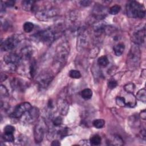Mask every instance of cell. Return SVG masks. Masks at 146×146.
I'll use <instances>...</instances> for the list:
<instances>
[{
  "label": "cell",
  "mask_w": 146,
  "mask_h": 146,
  "mask_svg": "<svg viewBox=\"0 0 146 146\" xmlns=\"http://www.w3.org/2000/svg\"><path fill=\"white\" fill-rule=\"evenodd\" d=\"M0 92H1V95L2 96H7L9 95V93L7 91V90L5 87V86L1 85V88H0Z\"/></svg>",
  "instance_id": "cell-34"
},
{
  "label": "cell",
  "mask_w": 146,
  "mask_h": 146,
  "mask_svg": "<svg viewBox=\"0 0 146 146\" xmlns=\"http://www.w3.org/2000/svg\"><path fill=\"white\" fill-rule=\"evenodd\" d=\"M102 141V139L100 136L98 135H95L92 136L90 139V143L92 145H98L100 144Z\"/></svg>",
  "instance_id": "cell-21"
},
{
  "label": "cell",
  "mask_w": 146,
  "mask_h": 146,
  "mask_svg": "<svg viewBox=\"0 0 146 146\" xmlns=\"http://www.w3.org/2000/svg\"><path fill=\"white\" fill-rule=\"evenodd\" d=\"M136 98L143 102V103H145L146 102V91L144 88H143V89H141L140 90L137 94H136Z\"/></svg>",
  "instance_id": "cell-19"
},
{
  "label": "cell",
  "mask_w": 146,
  "mask_h": 146,
  "mask_svg": "<svg viewBox=\"0 0 146 146\" xmlns=\"http://www.w3.org/2000/svg\"><path fill=\"white\" fill-rule=\"evenodd\" d=\"M125 91L128 92V94H132L135 90V86L132 83H129L124 86V87Z\"/></svg>",
  "instance_id": "cell-26"
},
{
  "label": "cell",
  "mask_w": 146,
  "mask_h": 146,
  "mask_svg": "<svg viewBox=\"0 0 146 146\" xmlns=\"http://www.w3.org/2000/svg\"><path fill=\"white\" fill-rule=\"evenodd\" d=\"M12 87L18 91H23L27 87L26 83L21 79L18 78H14L13 79L11 83Z\"/></svg>",
  "instance_id": "cell-15"
},
{
  "label": "cell",
  "mask_w": 146,
  "mask_h": 146,
  "mask_svg": "<svg viewBox=\"0 0 146 146\" xmlns=\"http://www.w3.org/2000/svg\"><path fill=\"white\" fill-rule=\"evenodd\" d=\"M69 76L73 79H79L81 77V74L78 70H72L69 72Z\"/></svg>",
  "instance_id": "cell-28"
},
{
  "label": "cell",
  "mask_w": 146,
  "mask_h": 146,
  "mask_svg": "<svg viewBox=\"0 0 146 146\" xmlns=\"http://www.w3.org/2000/svg\"><path fill=\"white\" fill-rule=\"evenodd\" d=\"M35 2L33 1H23L22 2V5L24 10L30 11L34 8Z\"/></svg>",
  "instance_id": "cell-18"
},
{
  "label": "cell",
  "mask_w": 146,
  "mask_h": 146,
  "mask_svg": "<svg viewBox=\"0 0 146 146\" xmlns=\"http://www.w3.org/2000/svg\"><path fill=\"white\" fill-rule=\"evenodd\" d=\"M108 87L110 89L115 88L117 86V82L114 79H111L108 82Z\"/></svg>",
  "instance_id": "cell-33"
},
{
  "label": "cell",
  "mask_w": 146,
  "mask_h": 146,
  "mask_svg": "<svg viewBox=\"0 0 146 146\" xmlns=\"http://www.w3.org/2000/svg\"><path fill=\"white\" fill-rule=\"evenodd\" d=\"M3 139L7 142H14V136L13 133H3Z\"/></svg>",
  "instance_id": "cell-30"
},
{
  "label": "cell",
  "mask_w": 146,
  "mask_h": 146,
  "mask_svg": "<svg viewBox=\"0 0 146 146\" xmlns=\"http://www.w3.org/2000/svg\"><path fill=\"white\" fill-rule=\"evenodd\" d=\"M140 117L143 119V120H145V118H146V112H145V110H143L141 112H140Z\"/></svg>",
  "instance_id": "cell-37"
},
{
  "label": "cell",
  "mask_w": 146,
  "mask_h": 146,
  "mask_svg": "<svg viewBox=\"0 0 146 146\" xmlns=\"http://www.w3.org/2000/svg\"><path fill=\"white\" fill-rule=\"evenodd\" d=\"M35 37L43 43L50 44L55 39L56 33L52 29H48L37 33Z\"/></svg>",
  "instance_id": "cell-3"
},
{
  "label": "cell",
  "mask_w": 146,
  "mask_h": 146,
  "mask_svg": "<svg viewBox=\"0 0 146 146\" xmlns=\"http://www.w3.org/2000/svg\"><path fill=\"white\" fill-rule=\"evenodd\" d=\"M140 59V52L137 44L131 47L127 58L128 64L131 67H136L139 63Z\"/></svg>",
  "instance_id": "cell-4"
},
{
  "label": "cell",
  "mask_w": 146,
  "mask_h": 146,
  "mask_svg": "<svg viewBox=\"0 0 146 146\" xmlns=\"http://www.w3.org/2000/svg\"><path fill=\"white\" fill-rule=\"evenodd\" d=\"M31 104L28 102H24L18 104L10 114V116L13 118L18 119L21 117L31 108Z\"/></svg>",
  "instance_id": "cell-6"
},
{
  "label": "cell",
  "mask_w": 146,
  "mask_h": 146,
  "mask_svg": "<svg viewBox=\"0 0 146 146\" xmlns=\"http://www.w3.org/2000/svg\"><path fill=\"white\" fill-rule=\"evenodd\" d=\"M21 55L20 56L22 58V59L24 58L25 59H29L32 56L33 49L31 47H29V46L25 47L23 48V49L21 50Z\"/></svg>",
  "instance_id": "cell-16"
},
{
  "label": "cell",
  "mask_w": 146,
  "mask_h": 146,
  "mask_svg": "<svg viewBox=\"0 0 146 146\" xmlns=\"http://www.w3.org/2000/svg\"><path fill=\"white\" fill-rule=\"evenodd\" d=\"M69 54V46L66 42L62 43L58 47L54 58L55 66H58V68L63 66L66 62Z\"/></svg>",
  "instance_id": "cell-2"
},
{
  "label": "cell",
  "mask_w": 146,
  "mask_h": 146,
  "mask_svg": "<svg viewBox=\"0 0 146 146\" xmlns=\"http://www.w3.org/2000/svg\"><path fill=\"white\" fill-rule=\"evenodd\" d=\"M14 131H15V128L11 125H6L4 128L5 133H14Z\"/></svg>",
  "instance_id": "cell-32"
},
{
  "label": "cell",
  "mask_w": 146,
  "mask_h": 146,
  "mask_svg": "<svg viewBox=\"0 0 146 146\" xmlns=\"http://www.w3.org/2000/svg\"><path fill=\"white\" fill-rule=\"evenodd\" d=\"M145 27H144L143 29H141L140 30H138L137 32H136L133 36V40L135 44H140L143 43L144 42L145 40Z\"/></svg>",
  "instance_id": "cell-14"
},
{
  "label": "cell",
  "mask_w": 146,
  "mask_h": 146,
  "mask_svg": "<svg viewBox=\"0 0 146 146\" xmlns=\"http://www.w3.org/2000/svg\"><path fill=\"white\" fill-rule=\"evenodd\" d=\"M127 15L131 18H143L145 15V9L143 4L135 1L129 2L126 6Z\"/></svg>",
  "instance_id": "cell-1"
},
{
  "label": "cell",
  "mask_w": 146,
  "mask_h": 146,
  "mask_svg": "<svg viewBox=\"0 0 146 146\" xmlns=\"http://www.w3.org/2000/svg\"><path fill=\"white\" fill-rule=\"evenodd\" d=\"M108 142L110 144L114 145H122L123 144V140L120 137L118 136H114L113 139L112 140H110Z\"/></svg>",
  "instance_id": "cell-23"
},
{
  "label": "cell",
  "mask_w": 146,
  "mask_h": 146,
  "mask_svg": "<svg viewBox=\"0 0 146 146\" xmlns=\"http://www.w3.org/2000/svg\"><path fill=\"white\" fill-rule=\"evenodd\" d=\"M53 79V75L48 72L40 74L37 78V82L39 87L42 88H46L51 83Z\"/></svg>",
  "instance_id": "cell-8"
},
{
  "label": "cell",
  "mask_w": 146,
  "mask_h": 146,
  "mask_svg": "<svg viewBox=\"0 0 146 146\" xmlns=\"http://www.w3.org/2000/svg\"><path fill=\"white\" fill-rule=\"evenodd\" d=\"M60 145V144L59 141H58V140H54L51 143V145H53V146H58Z\"/></svg>",
  "instance_id": "cell-38"
},
{
  "label": "cell",
  "mask_w": 146,
  "mask_h": 146,
  "mask_svg": "<svg viewBox=\"0 0 146 146\" xmlns=\"http://www.w3.org/2000/svg\"><path fill=\"white\" fill-rule=\"evenodd\" d=\"M19 42L18 36L13 35L9 37L1 43V50L2 51H10L15 48Z\"/></svg>",
  "instance_id": "cell-7"
},
{
  "label": "cell",
  "mask_w": 146,
  "mask_h": 146,
  "mask_svg": "<svg viewBox=\"0 0 146 146\" xmlns=\"http://www.w3.org/2000/svg\"><path fill=\"white\" fill-rule=\"evenodd\" d=\"M116 103L117 106L120 107H125L126 106V101L124 97L117 96L116 98Z\"/></svg>",
  "instance_id": "cell-29"
},
{
  "label": "cell",
  "mask_w": 146,
  "mask_h": 146,
  "mask_svg": "<svg viewBox=\"0 0 146 146\" xmlns=\"http://www.w3.org/2000/svg\"><path fill=\"white\" fill-rule=\"evenodd\" d=\"M124 49H125V46H124V44L123 43H118L115 46H114L113 48L115 54L117 56H119L123 54V53L124 52Z\"/></svg>",
  "instance_id": "cell-17"
},
{
  "label": "cell",
  "mask_w": 146,
  "mask_h": 146,
  "mask_svg": "<svg viewBox=\"0 0 146 146\" xmlns=\"http://www.w3.org/2000/svg\"><path fill=\"white\" fill-rule=\"evenodd\" d=\"M4 62L8 65L15 67L19 64L22 60V58L18 54L15 53H10L4 56Z\"/></svg>",
  "instance_id": "cell-9"
},
{
  "label": "cell",
  "mask_w": 146,
  "mask_h": 146,
  "mask_svg": "<svg viewBox=\"0 0 146 146\" xmlns=\"http://www.w3.org/2000/svg\"><path fill=\"white\" fill-rule=\"evenodd\" d=\"M58 12L54 7H46L36 11V17L41 21H47L56 16Z\"/></svg>",
  "instance_id": "cell-5"
},
{
  "label": "cell",
  "mask_w": 146,
  "mask_h": 146,
  "mask_svg": "<svg viewBox=\"0 0 146 146\" xmlns=\"http://www.w3.org/2000/svg\"><path fill=\"white\" fill-rule=\"evenodd\" d=\"M63 122L62 118L60 116H57L55 118H54L52 120L53 125L55 127H59L60 126Z\"/></svg>",
  "instance_id": "cell-31"
},
{
  "label": "cell",
  "mask_w": 146,
  "mask_h": 146,
  "mask_svg": "<svg viewBox=\"0 0 146 146\" xmlns=\"http://www.w3.org/2000/svg\"><path fill=\"white\" fill-rule=\"evenodd\" d=\"M81 96L84 99H90L92 96V91L90 88H85L82 91Z\"/></svg>",
  "instance_id": "cell-20"
},
{
  "label": "cell",
  "mask_w": 146,
  "mask_h": 146,
  "mask_svg": "<svg viewBox=\"0 0 146 146\" xmlns=\"http://www.w3.org/2000/svg\"><path fill=\"white\" fill-rule=\"evenodd\" d=\"M98 63L100 66L106 67L109 63V60L108 58L106 56L104 55L99 58V59H98Z\"/></svg>",
  "instance_id": "cell-22"
},
{
  "label": "cell",
  "mask_w": 146,
  "mask_h": 146,
  "mask_svg": "<svg viewBox=\"0 0 146 146\" xmlns=\"http://www.w3.org/2000/svg\"><path fill=\"white\" fill-rule=\"evenodd\" d=\"M121 7L119 5H115L112 6L109 10V13L112 14V15H116L117 14H118L119 13V11H120Z\"/></svg>",
  "instance_id": "cell-27"
},
{
  "label": "cell",
  "mask_w": 146,
  "mask_h": 146,
  "mask_svg": "<svg viewBox=\"0 0 146 146\" xmlns=\"http://www.w3.org/2000/svg\"><path fill=\"white\" fill-rule=\"evenodd\" d=\"M26 120L28 123H33L35 121L39 116V110L36 107H31L27 112Z\"/></svg>",
  "instance_id": "cell-12"
},
{
  "label": "cell",
  "mask_w": 146,
  "mask_h": 146,
  "mask_svg": "<svg viewBox=\"0 0 146 146\" xmlns=\"http://www.w3.org/2000/svg\"><path fill=\"white\" fill-rule=\"evenodd\" d=\"M57 108L59 113L63 115L67 114L69 110V104L68 102L63 98H59L57 100Z\"/></svg>",
  "instance_id": "cell-11"
},
{
  "label": "cell",
  "mask_w": 146,
  "mask_h": 146,
  "mask_svg": "<svg viewBox=\"0 0 146 146\" xmlns=\"http://www.w3.org/2000/svg\"><path fill=\"white\" fill-rule=\"evenodd\" d=\"M88 43V37L87 34H86L84 31L81 32L77 39V47L79 50H82L86 48Z\"/></svg>",
  "instance_id": "cell-13"
},
{
  "label": "cell",
  "mask_w": 146,
  "mask_h": 146,
  "mask_svg": "<svg viewBox=\"0 0 146 146\" xmlns=\"http://www.w3.org/2000/svg\"><path fill=\"white\" fill-rule=\"evenodd\" d=\"M34 24L30 22H26L23 25V30L26 33H30L34 29Z\"/></svg>",
  "instance_id": "cell-25"
},
{
  "label": "cell",
  "mask_w": 146,
  "mask_h": 146,
  "mask_svg": "<svg viewBox=\"0 0 146 146\" xmlns=\"http://www.w3.org/2000/svg\"><path fill=\"white\" fill-rule=\"evenodd\" d=\"M15 2L13 1H8L5 2V5L7 6H13L14 5Z\"/></svg>",
  "instance_id": "cell-36"
},
{
  "label": "cell",
  "mask_w": 146,
  "mask_h": 146,
  "mask_svg": "<svg viewBox=\"0 0 146 146\" xmlns=\"http://www.w3.org/2000/svg\"><path fill=\"white\" fill-rule=\"evenodd\" d=\"M44 133V129L42 124L38 123L34 127V137L36 143H39L42 141Z\"/></svg>",
  "instance_id": "cell-10"
},
{
  "label": "cell",
  "mask_w": 146,
  "mask_h": 146,
  "mask_svg": "<svg viewBox=\"0 0 146 146\" xmlns=\"http://www.w3.org/2000/svg\"><path fill=\"white\" fill-rule=\"evenodd\" d=\"M92 3V1H81L80 2V3L83 6H88Z\"/></svg>",
  "instance_id": "cell-35"
},
{
  "label": "cell",
  "mask_w": 146,
  "mask_h": 146,
  "mask_svg": "<svg viewBox=\"0 0 146 146\" xmlns=\"http://www.w3.org/2000/svg\"><path fill=\"white\" fill-rule=\"evenodd\" d=\"M92 124L96 128H102L105 124V121L103 119H96L93 121Z\"/></svg>",
  "instance_id": "cell-24"
}]
</instances>
